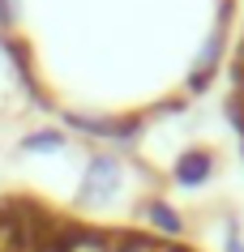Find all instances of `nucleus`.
<instances>
[{"instance_id": "obj_1", "label": "nucleus", "mask_w": 244, "mask_h": 252, "mask_svg": "<svg viewBox=\"0 0 244 252\" xmlns=\"http://www.w3.org/2000/svg\"><path fill=\"white\" fill-rule=\"evenodd\" d=\"M124 158L120 154H95L81 171L77 184V210L81 214H103L116 205V197L124 192Z\"/></svg>"}, {"instance_id": "obj_2", "label": "nucleus", "mask_w": 244, "mask_h": 252, "mask_svg": "<svg viewBox=\"0 0 244 252\" xmlns=\"http://www.w3.org/2000/svg\"><path fill=\"white\" fill-rule=\"evenodd\" d=\"M214 171H218V158H214V150H206V146L184 150L176 158V167H172V175H176L180 188H206L214 180Z\"/></svg>"}, {"instance_id": "obj_3", "label": "nucleus", "mask_w": 244, "mask_h": 252, "mask_svg": "<svg viewBox=\"0 0 244 252\" xmlns=\"http://www.w3.org/2000/svg\"><path fill=\"white\" fill-rule=\"evenodd\" d=\"M141 222H146L159 239H167V244H176V239L184 235V218H180L163 197H146L141 201Z\"/></svg>"}, {"instance_id": "obj_4", "label": "nucleus", "mask_w": 244, "mask_h": 252, "mask_svg": "<svg viewBox=\"0 0 244 252\" xmlns=\"http://www.w3.org/2000/svg\"><path fill=\"white\" fill-rule=\"evenodd\" d=\"M218 56H223V26L210 30V39H206V43H202V52H197V64H193V73H189V90H193V94L206 90V86L214 81V73H218Z\"/></svg>"}, {"instance_id": "obj_5", "label": "nucleus", "mask_w": 244, "mask_h": 252, "mask_svg": "<svg viewBox=\"0 0 244 252\" xmlns=\"http://www.w3.org/2000/svg\"><path fill=\"white\" fill-rule=\"evenodd\" d=\"M69 137L60 128H35L30 137H22V150L26 154H56V150H65Z\"/></svg>"}, {"instance_id": "obj_6", "label": "nucleus", "mask_w": 244, "mask_h": 252, "mask_svg": "<svg viewBox=\"0 0 244 252\" xmlns=\"http://www.w3.org/2000/svg\"><path fill=\"white\" fill-rule=\"evenodd\" d=\"M223 252H244V235L236 231V226H231V231H227V239H223Z\"/></svg>"}, {"instance_id": "obj_7", "label": "nucleus", "mask_w": 244, "mask_h": 252, "mask_svg": "<svg viewBox=\"0 0 244 252\" xmlns=\"http://www.w3.org/2000/svg\"><path fill=\"white\" fill-rule=\"evenodd\" d=\"M167 252H189V248H180V244H172V248H167Z\"/></svg>"}]
</instances>
